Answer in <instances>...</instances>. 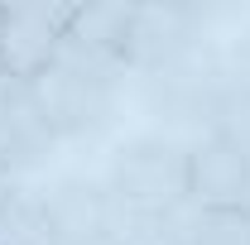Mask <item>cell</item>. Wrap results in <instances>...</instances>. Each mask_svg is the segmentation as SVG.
<instances>
[{
	"label": "cell",
	"mask_w": 250,
	"mask_h": 245,
	"mask_svg": "<svg viewBox=\"0 0 250 245\" xmlns=\"http://www.w3.org/2000/svg\"><path fill=\"white\" fill-rule=\"evenodd\" d=\"M121 82L125 67L62 43V53L29 82V92L62 144V140H92L111 125L116 106H121Z\"/></svg>",
	"instance_id": "1"
},
{
	"label": "cell",
	"mask_w": 250,
	"mask_h": 245,
	"mask_svg": "<svg viewBox=\"0 0 250 245\" xmlns=\"http://www.w3.org/2000/svg\"><path fill=\"white\" fill-rule=\"evenodd\" d=\"M101 183L125 212H188V140L164 130L125 140Z\"/></svg>",
	"instance_id": "2"
},
{
	"label": "cell",
	"mask_w": 250,
	"mask_h": 245,
	"mask_svg": "<svg viewBox=\"0 0 250 245\" xmlns=\"http://www.w3.org/2000/svg\"><path fill=\"white\" fill-rule=\"evenodd\" d=\"M226 87H231L226 58L202 48V53H192V58L173 62V67H164L154 77H145V106H149V116H159L164 135L188 130L197 140V135L212 130Z\"/></svg>",
	"instance_id": "3"
},
{
	"label": "cell",
	"mask_w": 250,
	"mask_h": 245,
	"mask_svg": "<svg viewBox=\"0 0 250 245\" xmlns=\"http://www.w3.org/2000/svg\"><path fill=\"white\" fill-rule=\"evenodd\" d=\"M207 34V10L183 5V0H164V5H135L130 10V29H125V72L135 77H154L173 62L202 53Z\"/></svg>",
	"instance_id": "4"
},
{
	"label": "cell",
	"mask_w": 250,
	"mask_h": 245,
	"mask_svg": "<svg viewBox=\"0 0 250 245\" xmlns=\"http://www.w3.org/2000/svg\"><path fill=\"white\" fill-rule=\"evenodd\" d=\"M67 24H72V5H48V0L0 5V77L34 82L62 53Z\"/></svg>",
	"instance_id": "5"
},
{
	"label": "cell",
	"mask_w": 250,
	"mask_h": 245,
	"mask_svg": "<svg viewBox=\"0 0 250 245\" xmlns=\"http://www.w3.org/2000/svg\"><path fill=\"white\" fill-rule=\"evenodd\" d=\"M188 202L192 212H250V163L212 130L188 140Z\"/></svg>",
	"instance_id": "6"
},
{
	"label": "cell",
	"mask_w": 250,
	"mask_h": 245,
	"mask_svg": "<svg viewBox=\"0 0 250 245\" xmlns=\"http://www.w3.org/2000/svg\"><path fill=\"white\" fill-rule=\"evenodd\" d=\"M58 149V135L48 130L43 111L34 106L29 82L0 77V173L15 183L24 173H39Z\"/></svg>",
	"instance_id": "7"
},
{
	"label": "cell",
	"mask_w": 250,
	"mask_h": 245,
	"mask_svg": "<svg viewBox=\"0 0 250 245\" xmlns=\"http://www.w3.org/2000/svg\"><path fill=\"white\" fill-rule=\"evenodd\" d=\"M39 197L58 245H111V192L101 178H58Z\"/></svg>",
	"instance_id": "8"
},
{
	"label": "cell",
	"mask_w": 250,
	"mask_h": 245,
	"mask_svg": "<svg viewBox=\"0 0 250 245\" xmlns=\"http://www.w3.org/2000/svg\"><path fill=\"white\" fill-rule=\"evenodd\" d=\"M130 10L121 0H101V5H72V24H67V48H82L92 58H106L125 67V29H130Z\"/></svg>",
	"instance_id": "9"
},
{
	"label": "cell",
	"mask_w": 250,
	"mask_h": 245,
	"mask_svg": "<svg viewBox=\"0 0 250 245\" xmlns=\"http://www.w3.org/2000/svg\"><path fill=\"white\" fill-rule=\"evenodd\" d=\"M0 245H58L34 187H10V197L0 202Z\"/></svg>",
	"instance_id": "10"
},
{
	"label": "cell",
	"mask_w": 250,
	"mask_h": 245,
	"mask_svg": "<svg viewBox=\"0 0 250 245\" xmlns=\"http://www.w3.org/2000/svg\"><path fill=\"white\" fill-rule=\"evenodd\" d=\"M183 245H250V212H192Z\"/></svg>",
	"instance_id": "11"
},
{
	"label": "cell",
	"mask_w": 250,
	"mask_h": 245,
	"mask_svg": "<svg viewBox=\"0 0 250 245\" xmlns=\"http://www.w3.org/2000/svg\"><path fill=\"white\" fill-rule=\"evenodd\" d=\"M212 135H221V140L250 163V87H241V82L226 87L221 111H217V121H212Z\"/></svg>",
	"instance_id": "12"
},
{
	"label": "cell",
	"mask_w": 250,
	"mask_h": 245,
	"mask_svg": "<svg viewBox=\"0 0 250 245\" xmlns=\"http://www.w3.org/2000/svg\"><path fill=\"white\" fill-rule=\"evenodd\" d=\"M226 72H231V82H241V87H250V29L236 39V48L226 53Z\"/></svg>",
	"instance_id": "13"
},
{
	"label": "cell",
	"mask_w": 250,
	"mask_h": 245,
	"mask_svg": "<svg viewBox=\"0 0 250 245\" xmlns=\"http://www.w3.org/2000/svg\"><path fill=\"white\" fill-rule=\"evenodd\" d=\"M10 187H15V183H10V178H5V173H0V202H5V197H10Z\"/></svg>",
	"instance_id": "14"
}]
</instances>
